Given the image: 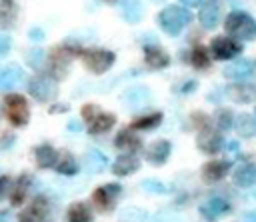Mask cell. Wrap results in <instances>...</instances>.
Returning <instances> with one entry per match:
<instances>
[{
    "label": "cell",
    "instance_id": "19",
    "mask_svg": "<svg viewBox=\"0 0 256 222\" xmlns=\"http://www.w3.org/2000/svg\"><path fill=\"white\" fill-rule=\"evenodd\" d=\"M140 168V160H138V156L136 154H120L114 162H112V172L116 174V176H130V174H134L136 170Z\"/></svg>",
    "mask_w": 256,
    "mask_h": 222
},
{
    "label": "cell",
    "instance_id": "4",
    "mask_svg": "<svg viewBox=\"0 0 256 222\" xmlns=\"http://www.w3.org/2000/svg\"><path fill=\"white\" fill-rule=\"evenodd\" d=\"M6 116L14 126H26L30 120V108L22 94H8L4 98Z\"/></svg>",
    "mask_w": 256,
    "mask_h": 222
},
{
    "label": "cell",
    "instance_id": "52",
    "mask_svg": "<svg viewBox=\"0 0 256 222\" xmlns=\"http://www.w3.org/2000/svg\"><path fill=\"white\" fill-rule=\"evenodd\" d=\"M110 2H114V0H110Z\"/></svg>",
    "mask_w": 256,
    "mask_h": 222
},
{
    "label": "cell",
    "instance_id": "41",
    "mask_svg": "<svg viewBox=\"0 0 256 222\" xmlns=\"http://www.w3.org/2000/svg\"><path fill=\"white\" fill-rule=\"evenodd\" d=\"M96 114H98V108H96L94 104H86V106L82 108V116H84V120H88V122H90Z\"/></svg>",
    "mask_w": 256,
    "mask_h": 222
},
{
    "label": "cell",
    "instance_id": "6",
    "mask_svg": "<svg viewBox=\"0 0 256 222\" xmlns=\"http://www.w3.org/2000/svg\"><path fill=\"white\" fill-rule=\"evenodd\" d=\"M120 194H122V186H120L118 182L102 184V186H98V188L92 192V202L96 204V208H98L100 212H110V210L116 206Z\"/></svg>",
    "mask_w": 256,
    "mask_h": 222
},
{
    "label": "cell",
    "instance_id": "2",
    "mask_svg": "<svg viewBox=\"0 0 256 222\" xmlns=\"http://www.w3.org/2000/svg\"><path fill=\"white\" fill-rule=\"evenodd\" d=\"M158 26L168 34V36H178L192 20V14L184 10L182 6H166L158 14Z\"/></svg>",
    "mask_w": 256,
    "mask_h": 222
},
{
    "label": "cell",
    "instance_id": "24",
    "mask_svg": "<svg viewBox=\"0 0 256 222\" xmlns=\"http://www.w3.org/2000/svg\"><path fill=\"white\" fill-rule=\"evenodd\" d=\"M232 180L236 186L240 188H250L256 184V164L254 162H246L242 166H238L232 174Z\"/></svg>",
    "mask_w": 256,
    "mask_h": 222
},
{
    "label": "cell",
    "instance_id": "31",
    "mask_svg": "<svg viewBox=\"0 0 256 222\" xmlns=\"http://www.w3.org/2000/svg\"><path fill=\"white\" fill-rule=\"evenodd\" d=\"M160 122H162V112H150V114L138 116L132 122V128L134 130H154Z\"/></svg>",
    "mask_w": 256,
    "mask_h": 222
},
{
    "label": "cell",
    "instance_id": "45",
    "mask_svg": "<svg viewBox=\"0 0 256 222\" xmlns=\"http://www.w3.org/2000/svg\"><path fill=\"white\" fill-rule=\"evenodd\" d=\"M68 110V104H54L52 108H50V112L52 114H58V112H66Z\"/></svg>",
    "mask_w": 256,
    "mask_h": 222
},
{
    "label": "cell",
    "instance_id": "8",
    "mask_svg": "<svg viewBox=\"0 0 256 222\" xmlns=\"http://www.w3.org/2000/svg\"><path fill=\"white\" fill-rule=\"evenodd\" d=\"M72 54H80L72 48H56L52 50L50 58H48V70L52 74V78H62L66 76L68 72V66H70V60H72Z\"/></svg>",
    "mask_w": 256,
    "mask_h": 222
},
{
    "label": "cell",
    "instance_id": "16",
    "mask_svg": "<svg viewBox=\"0 0 256 222\" xmlns=\"http://www.w3.org/2000/svg\"><path fill=\"white\" fill-rule=\"evenodd\" d=\"M226 94H228V98H232L238 104L254 102L256 100V82H238V84H232L226 90Z\"/></svg>",
    "mask_w": 256,
    "mask_h": 222
},
{
    "label": "cell",
    "instance_id": "30",
    "mask_svg": "<svg viewBox=\"0 0 256 222\" xmlns=\"http://www.w3.org/2000/svg\"><path fill=\"white\" fill-rule=\"evenodd\" d=\"M54 166H56V172L62 174V176H74V174H78V170H80L78 160H76L70 152H64V154L56 160Z\"/></svg>",
    "mask_w": 256,
    "mask_h": 222
},
{
    "label": "cell",
    "instance_id": "7",
    "mask_svg": "<svg viewBox=\"0 0 256 222\" xmlns=\"http://www.w3.org/2000/svg\"><path fill=\"white\" fill-rule=\"evenodd\" d=\"M210 52L216 60H232L242 52V46L228 36H216L210 42Z\"/></svg>",
    "mask_w": 256,
    "mask_h": 222
},
{
    "label": "cell",
    "instance_id": "5",
    "mask_svg": "<svg viewBox=\"0 0 256 222\" xmlns=\"http://www.w3.org/2000/svg\"><path fill=\"white\" fill-rule=\"evenodd\" d=\"M28 92L38 102H52L58 96V84L52 76H34L28 82Z\"/></svg>",
    "mask_w": 256,
    "mask_h": 222
},
{
    "label": "cell",
    "instance_id": "38",
    "mask_svg": "<svg viewBox=\"0 0 256 222\" xmlns=\"http://www.w3.org/2000/svg\"><path fill=\"white\" fill-rule=\"evenodd\" d=\"M10 48H12V40H10V36L0 34V58L6 56V54L10 52Z\"/></svg>",
    "mask_w": 256,
    "mask_h": 222
},
{
    "label": "cell",
    "instance_id": "44",
    "mask_svg": "<svg viewBox=\"0 0 256 222\" xmlns=\"http://www.w3.org/2000/svg\"><path fill=\"white\" fill-rule=\"evenodd\" d=\"M194 88H196V82H194V80H188V82H184V84H182L180 92L188 94V92H194Z\"/></svg>",
    "mask_w": 256,
    "mask_h": 222
},
{
    "label": "cell",
    "instance_id": "1",
    "mask_svg": "<svg viewBox=\"0 0 256 222\" xmlns=\"http://www.w3.org/2000/svg\"><path fill=\"white\" fill-rule=\"evenodd\" d=\"M224 28L234 40H254L256 38V20L242 10L230 12L224 18Z\"/></svg>",
    "mask_w": 256,
    "mask_h": 222
},
{
    "label": "cell",
    "instance_id": "34",
    "mask_svg": "<svg viewBox=\"0 0 256 222\" xmlns=\"http://www.w3.org/2000/svg\"><path fill=\"white\" fill-rule=\"evenodd\" d=\"M214 122H216V126H218L220 130H230L232 124H234V114H232V110L220 108V110L214 114Z\"/></svg>",
    "mask_w": 256,
    "mask_h": 222
},
{
    "label": "cell",
    "instance_id": "9",
    "mask_svg": "<svg viewBox=\"0 0 256 222\" xmlns=\"http://www.w3.org/2000/svg\"><path fill=\"white\" fill-rule=\"evenodd\" d=\"M196 144H198V148H200L204 154H216V152L222 150L224 140H222V134H220V132H216L214 128L204 126V128L200 130L198 138H196Z\"/></svg>",
    "mask_w": 256,
    "mask_h": 222
},
{
    "label": "cell",
    "instance_id": "10",
    "mask_svg": "<svg viewBox=\"0 0 256 222\" xmlns=\"http://www.w3.org/2000/svg\"><path fill=\"white\" fill-rule=\"evenodd\" d=\"M256 72V64L252 60H246V58H240V60H234L232 64H228L224 68V76L228 80H236V82H244L248 80L250 76H254Z\"/></svg>",
    "mask_w": 256,
    "mask_h": 222
},
{
    "label": "cell",
    "instance_id": "3",
    "mask_svg": "<svg viewBox=\"0 0 256 222\" xmlns=\"http://www.w3.org/2000/svg\"><path fill=\"white\" fill-rule=\"evenodd\" d=\"M80 56H82L84 66L92 74H104L116 62V54L112 50H106V48H86L80 52Z\"/></svg>",
    "mask_w": 256,
    "mask_h": 222
},
{
    "label": "cell",
    "instance_id": "27",
    "mask_svg": "<svg viewBox=\"0 0 256 222\" xmlns=\"http://www.w3.org/2000/svg\"><path fill=\"white\" fill-rule=\"evenodd\" d=\"M114 124H116V116H114V114H110V112H98V114L90 120L88 132H90V134H104V132H108Z\"/></svg>",
    "mask_w": 256,
    "mask_h": 222
},
{
    "label": "cell",
    "instance_id": "40",
    "mask_svg": "<svg viewBox=\"0 0 256 222\" xmlns=\"http://www.w3.org/2000/svg\"><path fill=\"white\" fill-rule=\"evenodd\" d=\"M10 188H12V180L8 176H0V198L10 194Z\"/></svg>",
    "mask_w": 256,
    "mask_h": 222
},
{
    "label": "cell",
    "instance_id": "43",
    "mask_svg": "<svg viewBox=\"0 0 256 222\" xmlns=\"http://www.w3.org/2000/svg\"><path fill=\"white\" fill-rule=\"evenodd\" d=\"M28 36H30L32 42H42V38H44V30H42V28H32V30L28 32Z\"/></svg>",
    "mask_w": 256,
    "mask_h": 222
},
{
    "label": "cell",
    "instance_id": "15",
    "mask_svg": "<svg viewBox=\"0 0 256 222\" xmlns=\"http://www.w3.org/2000/svg\"><path fill=\"white\" fill-rule=\"evenodd\" d=\"M220 14H222V8H220V2L218 0H206L200 8V24L206 28V30H212L218 26L220 22Z\"/></svg>",
    "mask_w": 256,
    "mask_h": 222
},
{
    "label": "cell",
    "instance_id": "12",
    "mask_svg": "<svg viewBox=\"0 0 256 222\" xmlns=\"http://www.w3.org/2000/svg\"><path fill=\"white\" fill-rule=\"evenodd\" d=\"M228 212H230V202L222 196H212V198H208L206 202L200 204V214L206 220H218Z\"/></svg>",
    "mask_w": 256,
    "mask_h": 222
},
{
    "label": "cell",
    "instance_id": "18",
    "mask_svg": "<svg viewBox=\"0 0 256 222\" xmlns=\"http://www.w3.org/2000/svg\"><path fill=\"white\" fill-rule=\"evenodd\" d=\"M170 152H172V144L168 140H156L148 146L146 150V160L154 166H162L168 158H170Z\"/></svg>",
    "mask_w": 256,
    "mask_h": 222
},
{
    "label": "cell",
    "instance_id": "33",
    "mask_svg": "<svg viewBox=\"0 0 256 222\" xmlns=\"http://www.w3.org/2000/svg\"><path fill=\"white\" fill-rule=\"evenodd\" d=\"M190 62H192V66H194V68H198V70L208 68V66H210L208 50H206L204 46H196V48L192 50V54H190Z\"/></svg>",
    "mask_w": 256,
    "mask_h": 222
},
{
    "label": "cell",
    "instance_id": "37",
    "mask_svg": "<svg viewBox=\"0 0 256 222\" xmlns=\"http://www.w3.org/2000/svg\"><path fill=\"white\" fill-rule=\"evenodd\" d=\"M140 188H142V190H146V192H152V194H162V192H166V190H168V186H166V184H162L160 180H154V178L144 180V182L140 184Z\"/></svg>",
    "mask_w": 256,
    "mask_h": 222
},
{
    "label": "cell",
    "instance_id": "35",
    "mask_svg": "<svg viewBox=\"0 0 256 222\" xmlns=\"http://www.w3.org/2000/svg\"><path fill=\"white\" fill-rule=\"evenodd\" d=\"M120 218H122L124 222H144V220L148 218V214H146V210H142V208L128 206V208H124V210H122Z\"/></svg>",
    "mask_w": 256,
    "mask_h": 222
},
{
    "label": "cell",
    "instance_id": "17",
    "mask_svg": "<svg viewBox=\"0 0 256 222\" xmlns=\"http://www.w3.org/2000/svg\"><path fill=\"white\" fill-rule=\"evenodd\" d=\"M144 62L154 70H162L170 64V56L164 48H160L156 44H148V46H144Z\"/></svg>",
    "mask_w": 256,
    "mask_h": 222
},
{
    "label": "cell",
    "instance_id": "29",
    "mask_svg": "<svg viewBox=\"0 0 256 222\" xmlns=\"http://www.w3.org/2000/svg\"><path fill=\"white\" fill-rule=\"evenodd\" d=\"M34 158H36V164H38L40 168H50V166L56 164L58 152H56V148L50 146V144H40V146L34 148Z\"/></svg>",
    "mask_w": 256,
    "mask_h": 222
},
{
    "label": "cell",
    "instance_id": "42",
    "mask_svg": "<svg viewBox=\"0 0 256 222\" xmlns=\"http://www.w3.org/2000/svg\"><path fill=\"white\" fill-rule=\"evenodd\" d=\"M12 142H14V136H12L10 132H2V134H0V150H6Z\"/></svg>",
    "mask_w": 256,
    "mask_h": 222
},
{
    "label": "cell",
    "instance_id": "13",
    "mask_svg": "<svg viewBox=\"0 0 256 222\" xmlns=\"http://www.w3.org/2000/svg\"><path fill=\"white\" fill-rule=\"evenodd\" d=\"M48 212V200L44 196L32 198L30 206L18 214V222H42Z\"/></svg>",
    "mask_w": 256,
    "mask_h": 222
},
{
    "label": "cell",
    "instance_id": "32",
    "mask_svg": "<svg viewBox=\"0 0 256 222\" xmlns=\"http://www.w3.org/2000/svg\"><path fill=\"white\" fill-rule=\"evenodd\" d=\"M234 126L242 136H254L256 134V118L250 114H238Z\"/></svg>",
    "mask_w": 256,
    "mask_h": 222
},
{
    "label": "cell",
    "instance_id": "53",
    "mask_svg": "<svg viewBox=\"0 0 256 222\" xmlns=\"http://www.w3.org/2000/svg\"><path fill=\"white\" fill-rule=\"evenodd\" d=\"M254 114H256V110H254Z\"/></svg>",
    "mask_w": 256,
    "mask_h": 222
},
{
    "label": "cell",
    "instance_id": "14",
    "mask_svg": "<svg viewBox=\"0 0 256 222\" xmlns=\"http://www.w3.org/2000/svg\"><path fill=\"white\" fill-rule=\"evenodd\" d=\"M24 82V70L18 64H8L0 68V90H12Z\"/></svg>",
    "mask_w": 256,
    "mask_h": 222
},
{
    "label": "cell",
    "instance_id": "47",
    "mask_svg": "<svg viewBox=\"0 0 256 222\" xmlns=\"http://www.w3.org/2000/svg\"><path fill=\"white\" fill-rule=\"evenodd\" d=\"M244 222H256V210L254 212H246L244 214Z\"/></svg>",
    "mask_w": 256,
    "mask_h": 222
},
{
    "label": "cell",
    "instance_id": "39",
    "mask_svg": "<svg viewBox=\"0 0 256 222\" xmlns=\"http://www.w3.org/2000/svg\"><path fill=\"white\" fill-rule=\"evenodd\" d=\"M152 222H182V218L180 216H176V214H156L154 218H152Z\"/></svg>",
    "mask_w": 256,
    "mask_h": 222
},
{
    "label": "cell",
    "instance_id": "26",
    "mask_svg": "<svg viewBox=\"0 0 256 222\" xmlns=\"http://www.w3.org/2000/svg\"><path fill=\"white\" fill-rule=\"evenodd\" d=\"M120 14L128 24H138L144 18V6L140 0H124L120 6Z\"/></svg>",
    "mask_w": 256,
    "mask_h": 222
},
{
    "label": "cell",
    "instance_id": "36",
    "mask_svg": "<svg viewBox=\"0 0 256 222\" xmlns=\"http://www.w3.org/2000/svg\"><path fill=\"white\" fill-rule=\"evenodd\" d=\"M26 60L32 68H40L44 62H46V52L42 48H32L28 54H26Z\"/></svg>",
    "mask_w": 256,
    "mask_h": 222
},
{
    "label": "cell",
    "instance_id": "20",
    "mask_svg": "<svg viewBox=\"0 0 256 222\" xmlns=\"http://www.w3.org/2000/svg\"><path fill=\"white\" fill-rule=\"evenodd\" d=\"M230 170V164L226 160H210L202 166V178L204 182H220Z\"/></svg>",
    "mask_w": 256,
    "mask_h": 222
},
{
    "label": "cell",
    "instance_id": "48",
    "mask_svg": "<svg viewBox=\"0 0 256 222\" xmlns=\"http://www.w3.org/2000/svg\"><path fill=\"white\" fill-rule=\"evenodd\" d=\"M228 150H230V152H236V150H238V142H230V144H228Z\"/></svg>",
    "mask_w": 256,
    "mask_h": 222
},
{
    "label": "cell",
    "instance_id": "46",
    "mask_svg": "<svg viewBox=\"0 0 256 222\" xmlns=\"http://www.w3.org/2000/svg\"><path fill=\"white\" fill-rule=\"evenodd\" d=\"M180 2H182L186 8H196V6H200L204 0H180Z\"/></svg>",
    "mask_w": 256,
    "mask_h": 222
},
{
    "label": "cell",
    "instance_id": "21",
    "mask_svg": "<svg viewBox=\"0 0 256 222\" xmlns=\"http://www.w3.org/2000/svg\"><path fill=\"white\" fill-rule=\"evenodd\" d=\"M114 146L120 148V150H124V152H128V154H134V152H138L142 148V140L132 130L122 128L116 134V138H114Z\"/></svg>",
    "mask_w": 256,
    "mask_h": 222
},
{
    "label": "cell",
    "instance_id": "23",
    "mask_svg": "<svg viewBox=\"0 0 256 222\" xmlns=\"http://www.w3.org/2000/svg\"><path fill=\"white\" fill-rule=\"evenodd\" d=\"M32 176L30 174H22L14 184H12V188H10V202L14 204V206H20L24 200H26V196H28V192H30V186H32Z\"/></svg>",
    "mask_w": 256,
    "mask_h": 222
},
{
    "label": "cell",
    "instance_id": "22",
    "mask_svg": "<svg viewBox=\"0 0 256 222\" xmlns=\"http://www.w3.org/2000/svg\"><path fill=\"white\" fill-rule=\"evenodd\" d=\"M82 164H84V170H86V172H90V174H100V172H104V170L108 168V158H106L104 152L92 148V150L86 152Z\"/></svg>",
    "mask_w": 256,
    "mask_h": 222
},
{
    "label": "cell",
    "instance_id": "25",
    "mask_svg": "<svg viewBox=\"0 0 256 222\" xmlns=\"http://www.w3.org/2000/svg\"><path fill=\"white\" fill-rule=\"evenodd\" d=\"M92 220H94L92 208L82 200L72 202L66 210V222H92Z\"/></svg>",
    "mask_w": 256,
    "mask_h": 222
},
{
    "label": "cell",
    "instance_id": "50",
    "mask_svg": "<svg viewBox=\"0 0 256 222\" xmlns=\"http://www.w3.org/2000/svg\"><path fill=\"white\" fill-rule=\"evenodd\" d=\"M254 198H256V192H254Z\"/></svg>",
    "mask_w": 256,
    "mask_h": 222
},
{
    "label": "cell",
    "instance_id": "49",
    "mask_svg": "<svg viewBox=\"0 0 256 222\" xmlns=\"http://www.w3.org/2000/svg\"><path fill=\"white\" fill-rule=\"evenodd\" d=\"M152 2H164V0H152Z\"/></svg>",
    "mask_w": 256,
    "mask_h": 222
},
{
    "label": "cell",
    "instance_id": "28",
    "mask_svg": "<svg viewBox=\"0 0 256 222\" xmlns=\"http://www.w3.org/2000/svg\"><path fill=\"white\" fill-rule=\"evenodd\" d=\"M18 6L14 0H0V28L10 30L16 24Z\"/></svg>",
    "mask_w": 256,
    "mask_h": 222
},
{
    "label": "cell",
    "instance_id": "51",
    "mask_svg": "<svg viewBox=\"0 0 256 222\" xmlns=\"http://www.w3.org/2000/svg\"><path fill=\"white\" fill-rule=\"evenodd\" d=\"M42 222H46V220H42Z\"/></svg>",
    "mask_w": 256,
    "mask_h": 222
},
{
    "label": "cell",
    "instance_id": "11",
    "mask_svg": "<svg viewBox=\"0 0 256 222\" xmlns=\"http://www.w3.org/2000/svg\"><path fill=\"white\" fill-rule=\"evenodd\" d=\"M152 94L146 86H132L122 94V104L128 110H140L150 102Z\"/></svg>",
    "mask_w": 256,
    "mask_h": 222
}]
</instances>
